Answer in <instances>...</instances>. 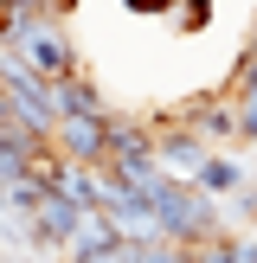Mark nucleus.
Masks as SVG:
<instances>
[{"label": "nucleus", "instance_id": "nucleus-2", "mask_svg": "<svg viewBox=\"0 0 257 263\" xmlns=\"http://www.w3.org/2000/svg\"><path fill=\"white\" fill-rule=\"evenodd\" d=\"M7 58H20V64H32L39 77H71L77 71V51L64 45V32H51L45 20H32V26H13L7 32Z\"/></svg>", "mask_w": 257, "mask_h": 263}, {"label": "nucleus", "instance_id": "nucleus-4", "mask_svg": "<svg viewBox=\"0 0 257 263\" xmlns=\"http://www.w3.org/2000/svg\"><path fill=\"white\" fill-rule=\"evenodd\" d=\"M212 161V148H206V135L193 122H180V128H161V167L167 174H180V180H199V167Z\"/></svg>", "mask_w": 257, "mask_h": 263}, {"label": "nucleus", "instance_id": "nucleus-5", "mask_svg": "<svg viewBox=\"0 0 257 263\" xmlns=\"http://www.w3.org/2000/svg\"><path fill=\"white\" fill-rule=\"evenodd\" d=\"M199 186L218 193V199H238V193H251V167H244L238 154H212V161L199 167Z\"/></svg>", "mask_w": 257, "mask_h": 263}, {"label": "nucleus", "instance_id": "nucleus-7", "mask_svg": "<svg viewBox=\"0 0 257 263\" xmlns=\"http://www.w3.org/2000/svg\"><path fill=\"white\" fill-rule=\"evenodd\" d=\"M45 13H71V7H64V0H7V32H13V26L45 20Z\"/></svg>", "mask_w": 257, "mask_h": 263}, {"label": "nucleus", "instance_id": "nucleus-6", "mask_svg": "<svg viewBox=\"0 0 257 263\" xmlns=\"http://www.w3.org/2000/svg\"><path fill=\"white\" fill-rule=\"evenodd\" d=\"M58 103H64V116H103V97H97V84L90 77H58Z\"/></svg>", "mask_w": 257, "mask_h": 263}, {"label": "nucleus", "instance_id": "nucleus-1", "mask_svg": "<svg viewBox=\"0 0 257 263\" xmlns=\"http://www.w3.org/2000/svg\"><path fill=\"white\" fill-rule=\"evenodd\" d=\"M7 116L13 122H26L32 135H58V116H64V103H58V84L51 77H39L32 64H20V58H7Z\"/></svg>", "mask_w": 257, "mask_h": 263}, {"label": "nucleus", "instance_id": "nucleus-3", "mask_svg": "<svg viewBox=\"0 0 257 263\" xmlns=\"http://www.w3.org/2000/svg\"><path fill=\"white\" fill-rule=\"evenodd\" d=\"M58 154L84 167H109V116H58Z\"/></svg>", "mask_w": 257, "mask_h": 263}]
</instances>
